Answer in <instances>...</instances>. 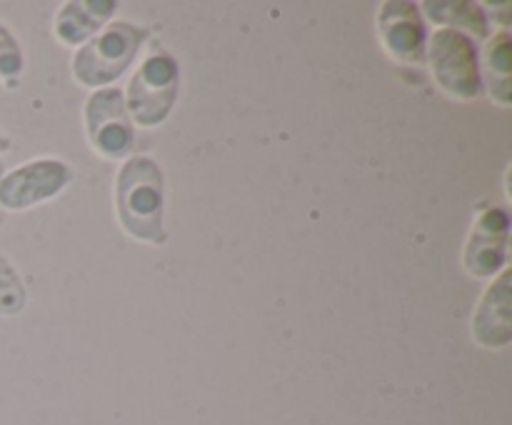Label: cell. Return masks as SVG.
Returning a JSON list of instances; mask_svg holds the SVG:
<instances>
[{"instance_id":"1","label":"cell","mask_w":512,"mask_h":425,"mask_svg":"<svg viewBox=\"0 0 512 425\" xmlns=\"http://www.w3.org/2000/svg\"><path fill=\"white\" fill-rule=\"evenodd\" d=\"M118 218L133 238L163 243V175L155 160L130 158L118 173Z\"/></svg>"},{"instance_id":"2","label":"cell","mask_w":512,"mask_h":425,"mask_svg":"<svg viewBox=\"0 0 512 425\" xmlns=\"http://www.w3.org/2000/svg\"><path fill=\"white\" fill-rule=\"evenodd\" d=\"M145 38H148L145 28H138L133 23H113L75 55V78L88 88L110 83L128 70Z\"/></svg>"},{"instance_id":"3","label":"cell","mask_w":512,"mask_h":425,"mask_svg":"<svg viewBox=\"0 0 512 425\" xmlns=\"http://www.w3.org/2000/svg\"><path fill=\"white\" fill-rule=\"evenodd\" d=\"M428 60L435 80L445 93L455 98H475L480 95L478 55L473 40L453 28H443L433 35L428 45Z\"/></svg>"},{"instance_id":"4","label":"cell","mask_w":512,"mask_h":425,"mask_svg":"<svg viewBox=\"0 0 512 425\" xmlns=\"http://www.w3.org/2000/svg\"><path fill=\"white\" fill-rule=\"evenodd\" d=\"M178 98V63L170 55H150L128 83L130 113L150 128L168 118Z\"/></svg>"},{"instance_id":"5","label":"cell","mask_w":512,"mask_h":425,"mask_svg":"<svg viewBox=\"0 0 512 425\" xmlns=\"http://www.w3.org/2000/svg\"><path fill=\"white\" fill-rule=\"evenodd\" d=\"M85 123H88L90 143L105 158H123L133 150V123H130L123 93L118 88L98 90L90 95L85 105Z\"/></svg>"},{"instance_id":"6","label":"cell","mask_w":512,"mask_h":425,"mask_svg":"<svg viewBox=\"0 0 512 425\" xmlns=\"http://www.w3.org/2000/svg\"><path fill=\"white\" fill-rule=\"evenodd\" d=\"M73 178V170L58 160H35L0 180V205L8 210L30 208L58 195Z\"/></svg>"},{"instance_id":"7","label":"cell","mask_w":512,"mask_h":425,"mask_svg":"<svg viewBox=\"0 0 512 425\" xmlns=\"http://www.w3.org/2000/svg\"><path fill=\"white\" fill-rule=\"evenodd\" d=\"M510 220L503 208H490L475 223L465 245V268L478 278H490L505 263Z\"/></svg>"},{"instance_id":"8","label":"cell","mask_w":512,"mask_h":425,"mask_svg":"<svg viewBox=\"0 0 512 425\" xmlns=\"http://www.w3.org/2000/svg\"><path fill=\"white\" fill-rule=\"evenodd\" d=\"M378 30L390 55L405 63H420L425 58V28L418 5L390 0L378 15Z\"/></svg>"},{"instance_id":"9","label":"cell","mask_w":512,"mask_h":425,"mask_svg":"<svg viewBox=\"0 0 512 425\" xmlns=\"http://www.w3.org/2000/svg\"><path fill=\"white\" fill-rule=\"evenodd\" d=\"M473 333L485 348H505L512 340V270H503L480 300Z\"/></svg>"},{"instance_id":"10","label":"cell","mask_w":512,"mask_h":425,"mask_svg":"<svg viewBox=\"0 0 512 425\" xmlns=\"http://www.w3.org/2000/svg\"><path fill=\"white\" fill-rule=\"evenodd\" d=\"M115 8H118V3H113V0H73V3H65V8L55 18V33L68 45L83 43L113 15Z\"/></svg>"},{"instance_id":"11","label":"cell","mask_w":512,"mask_h":425,"mask_svg":"<svg viewBox=\"0 0 512 425\" xmlns=\"http://www.w3.org/2000/svg\"><path fill=\"white\" fill-rule=\"evenodd\" d=\"M423 8L428 10V18L435 20V23L453 25V30L465 28L478 35V38L490 35L488 15L483 13V8L478 3L455 0V3H423Z\"/></svg>"},{"instance_id":"12","label":"cell","mask_w":512,"mask_h":425,"mask_svg":"<svg viewBox=\"0 0 512 425\" xmlns=\"http://www.w3.org/2000/svg\"><path fill=\"white\" fill-rule=\"evenodd\" d=\"M510 33H498L493 43L485 48V65H488L490 95L498 98L503 105L512 100V65H510Z\"/></svg>"},{"instance_id":"13","label":"cell","mask_w":512,"mask_h":425,"mask_svg":"<svg viewBox=\"0 0 512 425\" xmlns=\"http://www.w3.org/2000/svg\"><path fill=\"white\" fill-rule=\"evenodd\" d=\"M25 303L23 285H20L15 270L0 258V313L15 315Z\"/></svg>"},{"instance_id":"14","label":"cell","mask_w":512,"mask_h":425,"mask_svg":"<svg viewBox=\"0 0 512 425\" xmlns=\"http://www.w3.org/2000/svg\"><path fill=\"white\" fill-rule=\"evenodd\" d=\"M23 70V55L18 43L8 33L5 25H0V78H15Z\"/></svg>"},{"instance_id":"15","label":"cell","mask_w":512,"mask_h":425,"mask_svg":"<svg viewBox=\"0 0 512 425\" xmlns=\"http://www.w3.org/2000/svg\"><path fill=\"white\" fill-rule=\"evenodd\" d=\"M8 145H10V140L5 138L3 133H0V150H5V148H8Z\"/></svg>"}]
</instances>
